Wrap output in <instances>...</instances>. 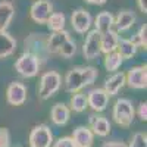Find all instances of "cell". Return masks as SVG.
Returning <instances> with one entry per match:
<instances>
[{
  "instance_id": "2",
  "label": "cell",
  "mask_w": 147,
  "mask_h": 147,
  "mask_svg": "<svg viewBox=\"0 0 147 147\" xmlns=\"http://www.w3.org/2000/svg\"><path fill=\"white\" fill-rule=\"evenodd\" d=\"M134 115H136V110H134V106L128 99H118L115 102L112 118L119 127H124V128L131 127L134 121Z\"/></svg>"
},
{
  "instance_id": "10",
  "label": "cell",
  "mask_w": 147,
  "mask_h": 147,
  "mask_svg": "<svg viewBox=\"0 0 147 147\" xmlns=\"http://www.w3.org/2000/svg\"><path fill=\"white\" fill-rule=\"evenodd\" d=\"M6 100L12 106H21L27 100V87L19 81H13L9 84L6 90Z\"/></svg>"
},
{
  "instance_id": "27",
  "label": "cell",
  "mask_w": 147,
  "mask_h": 147,
  "mask_svg": "<svg viewBox=\"0 0 147 147\" xmlns=\"http://www.w3.org/2000/svg\"><path fill=\"white\" fill-rule=\"evenodd\" d=\"M134 44L138 47H144L147 46V24H143V25L140 27V30L137 31V34L132 37V38H129Z\"/></svg>"
},
{
  "instance_id": "26",
  "label": "cell",
  "mask_w": 147,
  "mask_h": 147,
  "mask_svg": "<svg viewBox=\"0 0 147 147\" xmlns=\"http://www.w3.org/2000/svg\"><path fill=\"white\" fill-rule=\"evenodd\" d=\"M122 57L119 56V53L115 50V52H112V53H107L106 55V57H105V68L107 69V71H110V72H113V71H118L119 69V66L122 65Z\"/></svg>"
},
{
  "instance_id": "29",
  "label": "cell",
  "mask_w": 147,
  "mask_h": 147,
  "mask_svg": "<svg viewBox=\"0 0 147 147\" xmlns=\"http://www.w3.org/2000/svg\"><path fill=\"white\" fill-rule=\"evenodd\" d=\"M127 147H147V136L146 132H136L131 138L129 146Z\"/></svg>"
},
{
  "instance_id": "25",
  "label": "cell",
  "mask_w": 147,
  "mask_h": 147,
  "mask_svg": "<svg viewBox=\"0 0 147 147\" xmlns=\"http://www.w3.org/2000/svg\"><path fill=\"white\" fill-rule=\"evenodd\" d=\"M65 22H66V16L62 12H55V13L50 15V18L47 19L46 24L53 32H57V31H62L65 28Z\"/></svg>"
},
{
  "instance_id": "35",
  "label": "cell",
  "mask_w": 147,
  "mask_h": 147,
  "mask_svg": "<svg viewBox=\"0 0 147 147\" xmlns=\"http://www.w3.org/2000/svg\"><path fill=\"white\" fill-rule=\"evenodd\" d=\"M85 2H88L91 5H105L106 0H85Z\"/></svg>"
},
{
  "instance_id": "13",
  "label": "cell",
  "mask_w": 147,
  "mask_h": 147,
  "mask_svg": "<svg viewBox=\"0 0 147 147\" xmlns=\"http://www.w3.org/2000/svg\"><path fill=\"white\" fill-rule=\"evenodd\" d=\"M88 128L94 136L106 137L110 132V122L106 119V116L94 113V115H90L88 118Z\"/></svg>"
},
{
  "instance_id": "15",
  "label": "cell",
  "mask_w": 147,
  "mask_h": 147,
  "mask_svg": "<svg viewBox=\"0 0 147 147\" xmlns=\"http://www.w3.org/2000/svg\"><path fill=\"white\" fill-rule=\"evenodd\" d=\"M125 85V74L124 72H116L113 74L112 77H109L106 81H105V87L103 90L106 91V94L110 97V96H115L119 93V90Z\"/></svg>"
},
{
  "instance_id": "23",
  "label": "cell",
  "mask_w": 147,
  "mask_h": 147,
  "mask_svg": "<svg viewBox=\"0 0 147 147\" xmlns=\"http://www.w3.org/2000/svg\"><path fill=\"white\" fill-rule=\"evenodd\" d=\"M116 52L119 53V56L122 57V60H127V59H131L132 56H136L137 46L134 44L129 38H119Z\"/></svg>"
},
{
  "instance_id": "19",
  "label": "cell",
  "mask_w": 147,
  "mask_h": 147,
  "mask_svg": "<svg viewBox=\"0 0 147 147\" xmlns=\"http://www.w3.org/2000/svg\"><path fill=\"white\" fill-rule=\"evenodd\" d=\"M118 41H119V37H118V32L110 30L105 34H102L100 37V53H112L116 50L118 47Z\"/></svg>"
},
{
  "instance_id": "22",
  "label": "cell",
  "mask_w": 147,
  "mask_h": 147,
  "mask_svg": "<svg viewBox=\"0 0 147 147\" xmlns=\"http://www.w3.org/2000/svg\"><path fill=\"white\" fill-rule=\"evenodd\" d=\"M69 115H71V110L65 103H56L52 107V112H50L52 121L56 125H65L69 121Z\"/></svg>"
},
{
  "instance_id": "20",
  "label": "cell",
  "mask_w": 147,
  "mask_h": 147,
  "mask_svg": "<svg viewBox=\"0 0 147 147\" xmlns=\"http://www.w3.org/2000/svg\"><path fill=\"white\" fill-rule=\"evenodd\" d=\"M16 50V40L7 31H0V59L13 55Z\"/></svg>"
},
{
  "instance_id": "34",
  "label": "cell",
  "mask_w": 147,
  "mask_h": 147,
  "mask_svg": "<svg viewBox=\"0 0 147 147\" xmlns=\"http://www.w3.org/2000/svg\"><path fill=\"white\" fill-rule=\"evenodd\" d=\"M137 5L143 13H147V0H137Z\"/></svg>"
},
{
  "instance_id": "30",
  "label": "cell",
  "mask_w": 147,
  "mask_h": 147,
  "mask_svg": "<svg viewBox=\"0 0 147 147\" xmlns=\"http://www.w3.org/2000/svg\"><path fill=\"white\" fill-rule=\"evenodd\" d=\"M52 146L53 147H75V143H74L72 137H60Z\"/></svg>"
},
{
  "instance_id": "18",
  "label": "cell",
  "mask_w": 147,
  "mask_h": 147,
  "mask_svg": "<svg viewBox=\"0 0 147 147\" xmlns=\"http://www.w3.org/2000/svg\"><path fill=\"white\" fill-rule=\"evenodd\" d=\"M15 16V6L9 0L0 2V31H6Z\"/></svg>"
},
{
  "instance_id": "28",
  "label": "cell",
  "mask_w": 147,
  "mask_h": 147,
  "mask_svg": "<svg viewBox=\"0 0 147 147\" xmlns=\"http://www.w3.org/2000/svg\"><path fill=\"white\" fill-rule=\"evenodd\" d=\"M75 53H77V44H75V41H74L72 38H69V40H66L62 44V47H60V50H59L57 55L63 56V57H72Z\"/></svg>"
},
{
  "instance_id": "7",
  "label": "cell",
  "mask_w": 147,
  "mask_h": 147,
  "mask_svg": "<svg viewBox=\"0 0 147 147\" xmlns=\"http://www.w3.org/2000/svg\"><path fill=\"white\" fill-rule=\"evenodd\" d=\"M125 84H128L131 88L143 90L147 87V66H134L125 74Z\"/></svg>"
},
{
  "instance_id": "6",
  "label": "cell",
  "mask_w": 147,
  "mask_h": 147,
  "mask_svg": "<svg viewBox=\"0 0 147 147\" xmlns=\"http://www.w3.org/2000/svg\"><path fill=\"white\" fill-rule=\"evenodd\" d=\"M30 147H52L53 134L46 124L35 125L30 132Z\"/></svg>"
},
{
  "instance_id": "4",
  "label": "cell",
  "mask_w": 147,
  "mask_h": 147,
  "mask_svg": "<svg viewBox=\"0 0 147 147\" xmlns=\"http://www.w3.org/2000/svg\"><path fill=\"white\" fill-rule=\"evenodd\" d=\"M47 38H49V35H46V34L32 32L25 40L27 52L34 55L37 59L40 60V63L46 62L47 57L50 56V55H49V50H47Z\"/></svg>"
},
{
  "instance_id": "1",
  "label": "cell",
  "mask_w": 147,
  "mask_h": 147,
  "mask_svg": "<svg viewBox=\"0 0 147 147\" xmlns=\"http://www.w3.org/2000/svg\"><path fill=\"white\" fill-rule=\"evenodd\" d=\"M99 77V72L94 66H77L71 69L65 77V90L68 93H78L81 88L91 85L96 78Z\"/></svg>"
},
{
  "instance_id": "8",
  "label": "cell",
  "mask_w": 147,
  "mask_h": 147,
  "mask_svg": "<svg viewBox=\"0 0 147 147\" xmlns=\"http://www.w3.org/2000/svg\"><path fill=\"white\" fill-rule=\"evenodd\" d=\"M52 13H53V5L49 0H37L31 5L30 9L31 19L37 24H46Z\"/></svg>"
},
{
  "instance_id": "21",
  "label": "cell",
  "mask_w": 147,
  "mask_h": 147,
  "mask_svg": "<svg viewBox=\"0 0 147 147\" xmlns=\"http://www.w3.org/2000/svg\"><path fill=\"white\" fill-rule=\"evenodd\" d=\"M113 22H115L113 15L110 13V12H107V10H103V12H100V13L96 16V19H94V27H96L94 30L99 32V34H105V32H107V31L112 30Z\"/></svg>"
},
{
  "instance_id": "14",
  "label": "cell",
  "mask_w": 147,
  "mask_h": 147,
  "mask_svg": "<svg viewBox=\"0 0 147 147\" xmlns=\"http://www.w3.org/2000/svg\"><path fill=\"white\" fill-rule=\"evenodd\" d=\"M71 38V35L68 31L62 30V31H57V32H53L52 35H49L47 38V50H49V55H57L62 44Z\"/></svg>"
},
{
  "instance_id": "9",
  "label": "cell",
  "mask_w": 147,
  "mask_h": 147,
  "mask_svg": "<svg viewBox=\"0 0 147 147\" xmlns=\"http://www.w3.org/2000/svg\"><path fill=\"white\" fill-rule=\"evenodd\" d=\"M100 37L102 34H99L96 30L88 31L87 38H85L82 46V55L87 60H93L100 55Z\"/></svg>"
},
{
  "instance_id": "3",
  "label": "cell",
  "mask_w": 147,
  "mask_h": 147,
  "mask_svg": "<svg viewBox=\"0 0 147 147\" xmlns=\"http://www.w3.org/2000/svg\"><path fill=\"white\" fill-rule=\"evenodd\" d=\"M62 85V77L56 71H49L41 75L38 85V96L41 100H47L60 88Z\"/></svg>"
},
{
  "instance_id": "24",
  "label": "cell",
  "mask_w": 147,
  "mask_h": 147,
  "mask_svg": "<svg viewBox=\"0 0 147 147\" xmlns=\"http://www.w3.org/2000/svg\"><path fill=\"white\" fill-rule=\"evenodd\" d=\"M87 106V94L84 93H75L69 100V110H74V112H84Z\"/></svg>"
},
{
  "instance_id": "5",
  "label": "cell",
  "mask_w": 147,
  "mask_h": 147,
  "mask_svg": "<svg viewBox=\"0 0 147 147\" xmlns=\"http://www.w3.org/2000/svg\"><path fill=\"white\" fill-rule=\"evenodd\" d=\"M40 66H41L40 60L37 59L34 55L28 53V52L22 53V55L18 57V60L15 62V69H16V72L19 74V75L25 77V78H32V77H35L37 74H38V71H40Z\"/></svg>"
},
{
  "instance_id": "32",
  "label": "cell",
  "mask_w": 147,
  "mask_h": 147,
  "mask_svg": "<svg viewBox=\"0 0 147 147\" xmlns=\"http://www.w3.org/2000/svg\"><path fill=\"white\" fill-rule=\"evenodd\" d=\"M138 118L141 121H147V103L141 102L138 106Z\"/></svg>"
},
{
  "instance_id": "16",
  "label": "cell",
  "mask_w": 147,
  "mask_h": 147,
  "mask_svg": "<svg viewBox=\"0 0 147 147\" xmlns=\"http://www.w3.org/2000/svg\"><path fill=\"white\" fill-rule=\"evenodd\" d=\"M72 140L75 143V147H91L93 140H94V134L90 131L88 127H78L74 131Z\"/></svg>"
},
{
  "instance_id": "17",
  "label": "cell",
  "mask_w": 147,
  "mask_h": 147,
  "mask_svg": "<svg viewBox=\"0 0 147 147\" xmlns=\"http://www.w3.org/2000/svg\"><path fill=\"white\" fill-rule=\"evenodd\" d=\"M136 19H137V16H136V13H134L132 10H128V9L121 10L118 13V16L115 18V22H113V25L116 27V32L129 30L134 25Z\"/></svg>"
},
{
  "instance_id": "31",
  "label": "cell",
  "mask_w": 147,
  "mask_h": 147,
  "mask_svg": "<svg viewBox=\"0 0 147 147\" xmlns=\"http://www.w3.org/2000/svg\"><path fill=\"white\" fill-rule=\"evenodd\" d=\"M10 134L7 128H0V147H9Z\"/></svg>"
},
{
  "instance_id": "33",
  "label": "cell",
  "mask_w": 147,
  "mask_h": 147,
  "mask_svg": "<svg viewBox=\"0 0 147 147\" xmlns=\"http://www.w3.org/2000/svg\"><path fill=\"white\" fill-rule=\"evenodd\" d=\"M102 147H127V144L121 141H106L102 144Z\"/></svg>"
},
{
  "instance_id": "11",
  "label": "cell",
  "mask_w": 147,
  "mask_h": 147,
  "mask_svg": "<svg viewBox=\"0 0 147 147\" xmlns=\"http://www.w3.org/2000/svg\"><path fill=\"white\" fill-rule=\"evenodd\" d=\"M71 24H72V28L78 34H85L90 31L93 18L85 9H77L71 16Z\"/></svg>"
},
{
  "instance_id": "12",
  "label": "cell",
  "mask_w": 147,
  "mask_h": 147,
  "mask_svg": "<svg viewBox=\"0 0 147 147\" xmlns=\"http://www.w3.org/2000/svg\"><path fill=\"white\" fill-rule=\"evenodd\" d=\"M87 103L96 113L103 112L109 103V96L103 88H93L87 94Z\"/></svg>"
}]
</instances>
